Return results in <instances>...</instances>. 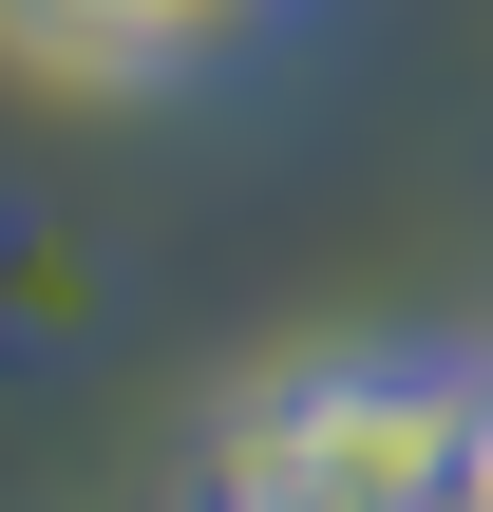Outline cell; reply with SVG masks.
<instances>
[{"instance_id": "1", "label": "cell", "mask_w": 493, "mask_h": 512, "mask_svg": "<svg viewBox=\"0 0 493 512\" xmlns=\"http://www.w3.org/2000/svg\"><path fill=\"white\" fill-rule=\"evenodd\" d=\"M475 399H493V361H437V342L285 361L228 437V494L247 512H437V494H475Z\"/></svg>"}, {"instance_id": "4", "label": "cell", "mask_w": 493, "mask_h": 512, "mask_svg": "<svg viewBox=\"0 0 493 512\" xmlns=\"http://www.w3.org/2000/svg\"><path fill=\"white\" fill-rule=\"evenodd\" d=\"M437 512H475V494H437Z\"/></svg>"}, {"instance_id": "2", "label": "cell", "mask_w": 493, "mask_h": 512, "mask_svg": "<svg viewBox=\"0 0 493 512\" xmlns=\"http://www.w3.org/2000/svg\"><path fill=\"white\" fill-rule=\"evenodd\" d=\"M266 38H304V0H0V57L57 76V95H209L247 76Z\"/></svg>"}, {"instance_id": "3", "label": "cell", "mask_w": 493, "mask_h": 512, "mask_svg": "<svg viewBox=\"0 0 493 512\" xmlns=\"http://www.w3.org/2000/svg\"><path fill=\"white\" fill-rule=\"evenodd\" d=\"M475 512H493V399H475Z\"/></svg>"}]
</instances>
